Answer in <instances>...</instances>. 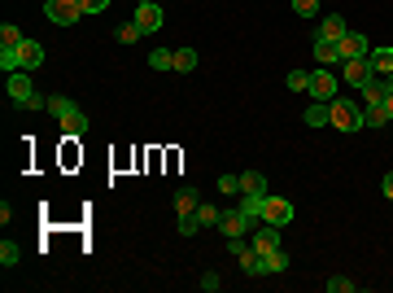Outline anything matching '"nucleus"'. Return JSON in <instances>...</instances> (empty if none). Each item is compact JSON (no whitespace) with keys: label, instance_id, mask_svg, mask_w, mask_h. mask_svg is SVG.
<instances>
[{"label":"nucleus","instance_id":"nucleus-1","mask_svg":"<svg viewBox=\"0 0 393 293\" xmlns=\"http://www.w3.org/2000/svg\"><path fill=\"white\" fill-rule=\"evenodd\" d=\"M9 101H18L22 110H49V97H40L31 84V70H14L9 75Z\"/></svg>","mask_w":393,"mask_h":293},{"label":"nucleus","instance_id":"nucleus-2","mask_svg":"<svg viewBox=\"0 0 393 293\" xmlns=\"http://www.w3.org/2000/svg\"><path fill=\"white\" fill-rule=\"evenodd\" d=\"M328 127H337V132H359V127H363V110H359V101L332 97V101H328Z\"/></svg>","mask_w":393,"mask_h":293},{"label":"nucleus","instance_id":"nucleus-3","mask_svg":"<svg viewBox=\"0 0 393 293\" xmlns=\"http://www.w3.org/2000/svg\"><path fill=\"white\" fill-rule=\"evenodd\" d=\"M293 215H297V210L289 206V197H271V193L262 197V215H258L262 224H276V228H289V224H293Z\"/></svg>","mask_w":393,"mask_h":293},{"label":"nucleus","instance_id":"nucleus-4","mask_svg":"<svg viewBox=\"0 0 393 293\" xmlns=\"http://www.w3.org/2000/svg\"><path fill=\"white\" fill-rule=\"evenodd\" d=\"M44 18L57 22V27H70V22L83 18V5L79 0H44Z\"/></svg>","mask_w":393,"mask_h":293},{"label":"nucleus","instance_id":"nucleus-5","mask_svg":"<svg viewBox=\"0 0 393 293\" xmlns=\"http://www.w3.org/2000/svg\"><path fill=\"white\" fill-rule=\"evenodd\" d=\"M341 79H345L350 88H363L367 79H376V70H372L367 57H350V62H341Z\"/></svg>","mask_w":393,"mask_h":293},{"label":"nucleus","instance_id":"nucleus-6","mask_svg":"<svg viewBox=\"0 0 393 293\" xmlns=\"http://www.w3.org/2000/svg\"><path fill=\"white\" fill-rule=\"evenodd\" d=\"M131 22H140V31L153 35V31H158L162 22H166V14H162L158 0H140V5H136V18H131Z\"/></svg>","mask_w":393,"mask_h":293},{"label":"nucleus","instance_id":"nucleus-7","mask_svg":"<svg viewBox=\"0 0 393 293\" xmlns=\"http://www.w3.org/2000/svg\"><path fill=\"white\" fill-rule=\"evenodd\" d=\"M337 49H341V62H350V57H367V53H372V40L359 35V31H345L337 40Z\"/></svg>","mask_w":393,"mask_h":293},{"label":"nucleus","instance_id":"nucleus-8","mask_svg":"<svg viewBox=\"0 0 393 293\" xmlns=\"http://www.w3.org/2000/svg\"><path fill=\"white\" fill-rule=\"evenodd\" d=\"M311 97H315V101H332V97H337V75H332L328 66L311 75Z\"/></svg>","mask_w":393,"mask_h":293},{"label":"nucleus","instance_id":"nucleus-9","mask_svg":"<svg viewBox=\"0 0 393 293\" xmlns=\"http://www.w3.org/2000/svg\"><path fill=\"white\" fill-rule=\"evenodd\" d=\"M219 232H223L228 241H236V237H245V232H249V219L241 215V206H236V210H223V219H219Z\"/></svg>","mask_w":393,"mask_h":293},{"label":"nucleus","instance_id":"nucleus-10","mask_svg":"<svg viewBox=\"0 0 393 293\" xmlns=\"http://www.w3.org/2000/svg\"><path fill=\"white\" fill-rule=\"evenodd\" d=\"M254 250H258V254L280 250V228H276V224H262V228L254 232Z\"/></svg>","mask_w":393,"mask_h":293},{"label":"nucleus","instance_id":"nucleus-11","mask_svg":"<svg viewBox=\"0 0 393 293\" xmlns=\"http://www.w3.org/2000/svg\"><path fill=\"white\" fill-rule=\"evenodd\" d=\"M289 272V254L284 250H271V254H262V267H258V276H284Z\"/></svg>","mask_w":393,"mask_h":293},{"label":"nucleus","instance_id":"nucleus-12","mask_svg":"<svg viewBox=\"0 0 393 293\" xmlns=\"http://www.w3.org/2000/svg\"><path fill=\"white\" fill-rule=\"evenodd\" d=\"M315 62L319 66H341V49L332 40H324V35H315Z\"/></svg>","mask_w":393,"mask_h":293},{"label":"nucleus","instance_id":"nucleus-13","mask_svg":"<svg viewBox=\"0 0 393 293\" xmlns=\"http://www.w3.org/2000/svg\"><path fill=\"white\" fill-rule=\"evenodd\" d=\"M18 62H22V70H35V66L44 62V49H40L35 40H22V44H18Z\"/></svg>","mask_w":393,"mask_h":293},{"label":"nucleus","instance_id":"nucleus-14","mask_svg":"<svg viewBox=\"0 0 393 293\" xmlns=\"http://www.w3.org/2000/svg\"><path fill=\"white\" fill-rule=\"evenodd\" d=\"M241 197H267V175L245 171V175H241Z\"/></svg>","mask_w":393,"mask_h":293},{"label":"nucleus","instance_id":"nucleus-15","mask_svg":"<svg viewBox=\"0 0 393 293\" xmlns=\"http://www.w3.org/2000/svg\"><path fill=\"white\" fill-rule=\"evenodd\" d=\"M57 123H62V132H66L70 140H75V136H88V114H83V110L66 114V119H57Z\"/></svg>","mask_w":393,"mask_h":293},{"label":"nucleus","instance_id":"nucleus-16","mask_svg":"<svg viewBox=\"0 0 393 293\" xmlns=\"http://www.w3.org/2000/svg\"><path fill=\"white\" fill-rule=\"evenodd\" d=\"M197 206H201L197 189H193V184H184V189L175 193V210H180V215H197Z\"/></svg>","mask_w":393,"mask_h":293},{"label":"nucleus","instance_id":"nucleus-17","mask_svg":"<svg viewBox=\"0 0 393 293\" xmlns=\"http://www.w3.org/2000/svg\"><path fill=\"white\" fill-rule=\"evenodd\" d=\"M367 62H372V70L380 79L393 75V49H372V53H367Z\"/></svg>","mask_w":393,"mask_h":293},{"label":"nucleus","instance_id":"nucleus-18","mask_svg":"<svg viewBox=\"0 0 393 293\" xmlns=\"http://www.w3.org/2000/svg\"><path fill=\"white\" fill-rule=\"evenodd\" d=\"M345 31H350V27H345V18H341V14H328V18H324V27H319V35H324V40H332V44H337Z\"/></svg>","mask_w":393,"mask_h":293},{"label":"nucleus","instance_id":"nucleus-19","mask_svg":"<svg viewBox=\"0 0 393 293\" xmlns=\"http://www.w3.org/2000/svg\"><path fill=\"white\" fill-rule=\"evenodd\" d=\"M363 101L367 105H385V79H367V84H363Z\"/></svg>","mask_w":393,"mask_h":293},{"label":"nucleus","instance_id":"nucleus-20","mask_svg":"<svg viewBox=\"0 0 393 293\" xmlns=\"http://www.w3.org/2000/svg\"><path fill=\"white\" fill-rule=\"evenodd\" d=\"M302 119H306V127H328V101H315Z\"/></svg>","mask_w":393,"mask_h":293},{"label":"nucleus","instance_id":"nucleus-21","mask_svg":"<svg viewBox=\"0 0 393 293\" xmlns=\"http://www.w3.org/2000/svg\"><path fill=\"white\" fill-rule=\"evenodd\" d=\"M197 219H201V228H219L223 210H219V206H210V202H201V206H197Z\"/></svg>","mask_w":393,"mask_h":293},{"label":"nucleus","instance_id":"nucleus-22","mask_svg":"<svg viewBox=\"0 0 393 293\" xmlns=\"http://www.w3.org/2000/svg\"><path fill=\"white\" fill-rule=\"evenodd\" d=\"M385 123H389L385 105H367V110H363V127H385Z\"/></svg>","mask_w":393,"mask_h":293},{"label":"nucleus","instance_id":"nucleus-23","mask_svg":"<svg viewBox=\"0 0 393 293\" xmlns=\"http://www.w3.org/2000/svg\"><path fill=\"white\" fill-rule=\"evenodd\" d=\"M75 110H79V105L70 97H49V114H53V119H66V114H75Z\"/></svg>","mask_w":393,"mask_h":293},{"label":"nucleus","instance_id":"nucleus-24","mask_svg":"<svg viewBox=\"0 0 393 293\" xmlns=\"http://www.w3.org/2000/svg\"><path fill=\"white\" fill-rule=\"evenodd\" d=\"M171 70H180V75L197 70V53H193V49H175V66H171Z\"/></svg>","mask_w":393,"mask_h":293},{"label":"nucleus","instance_id":"nucleus-25","mask_svg":"<svg viewBox=\"0 0 393 293\" xmlns=\"http://www.w3.org/2000/svg\"><path fill=\"white\" fill-rule=\"evenodd\" d=\"M149 66H153V70H171V66H175V49H153V53H149Z\"/></svg>","mask_w":393,"mask_h":293},{"label":"nucleus","instance_id":"nucleus-26","mask_svg":"<svg viewBox=\"0 0 393 293\" xmlns=\"http://www.w3.org/2000/svg\"><path fill=\"white\" fill-rule=\"evenodd\" d=\"M22 40H27V35H22L14 22H5V27H0V44H5V49H18Z\"/></svg>","mask_w":393,"mask_h":293},{"label":"nucleus","instance_id":"nucleus-27","mask_svg":"<svg viewBox=\"0 0 393 293\" xmlns=\"http://www.w3.org/2000/svg\"><path fill=\"white\" fill-rule=\"evenodd\" d=\"M0 70H5V75H14V70H22V62H18V49H5V44H0Z\"/></svg>","mask_w":393,"mask_h":293},{"label":"nucleus","instance_id":"nucleus-28","mask_svg":"<svg viewBox=\"0 0 393 293\" xmlns=\"http://www.w3.org/2000/svg\"><path fill=\"white\" fill-rule=\"evenodd\" d=\"M114 35H118V44H136L145 31H140V22H123V27H118Z\"/></svg>","mask_w":393,"mask_h":293},{"label":"nucleus","instance_id":"nucleus-29","mask_svg":"<svg viewBox=\"0 0 393 293\" xmlns=\"http://www.w3.org/2000/svg\"><path fill=\"white\" fill-rule=\"evenodd\" d=\"M175 228H180V237H197V232H201V219H197V215H180V219H175Z\"/></svg>","mask_w":393,"mask_h":293},{"label":"nucleus","instance_id":"nucleus-30","mask_svg":"<svg viewBox=\"0 0 393 293\" xmlns=\"http://www.w3.org/2000/svg\"><path fill=\"white\" fill-rule=\"evenodd\" d=\"M289 92H311V75L306 70H289Z\"/></svg>","mask_w":393,"mask_h":293},{"label":"nucleus","instance_id":"nucleus-31","mask_svg":"<svg viewBox=\"0 0 393 293\" xmlns=\"http://www.w3.org/2000/svg\"><path fill=\"white\" fill-rule=\"evenodd\" d=\"M241 215L249 219V224H254V219L262 215V197H241Z\"/></svg>","mask_w":393,"mask_h":293},{"label":"nucleus","instance_id":"nucleus-32","mask_svg":"<svg viewBox=\"0 0 393 293\" xmlns=\"http://www.w3.org/2000/svg\"><path fill=\"white\" fill-rule=\"evenodd\" d=\"M293 14L297 18H315L319 14V0H293Z\"/></svg>","mask_w":393,"mask_h":293},{"label":"nucleus","instance_id":"nucleus-33","mask_svg":"<svg viewBox=\"0 0 393 293\" xmlns=\"http://www.w3.org/2000/svg\"><path fill=\"white\" fill-rule=\"evenodd\" d=\"M18 259H22V250H18L14 241H5V245H0V263H5V267H14Z\"/></svg>","mask_w":393,"mask_h":293},{"label":"nucleus","instance_id":"nucleus-34","mask_svg":"<svg viewBox=\"0 0 393 293\" xmlns=\"http://www.w3.org/2000/svg\"><path fill=\"white\" fill-rule=\"evenodd\" d=\"M328 293H354V280H345V276H332V280H328Z\"/></svg>","mask_w":393,"mask_h":293},{"label":"nucleus","instance_id":"nucleus-35","mask_svg":"<svg viewBox=\"0 0 393 293\" xmlns=\"http://www.w3.org/2000/svg\"><path fill=\"white\" fill-rule=\"evenodd\" d=\"M219 193H241V175H219Z\"/></svg>","mask_w":393,"mask_h":293},{"label":"nucleus","instance_id":"nucleus-36","mask_svg":"<svg viewBox=\"0 0 393 293\" xmlns=\"http://www.w3.org/2000/svg\"><path fill=\"white\" fill-rule=\"evenodd\" d=\"M79 5H83V14H105L110 0H79Z\"/></svg>","mask_w":393,"mask_h":293},{"label":"nucleus","instance_id":"nucleus-37","mask_svg":"<svg viewBox=\"0 0 393 293\" xmlns=\"http://www.w3.org/2000/svg\"><path fill=\"white\" fill-rule=\"evenodd\" d=\"M219 285H223V276H219V272H206V276H201V289H206V293H214Z\"/></svg>","mask_w":393,"mask_h":293},{"label":"nucleus","instance_id":"nucleus-38","mask_svg":"<svg viewBox=\"0 0 393 293\" xmlns=\"http://www.w3.org/2000/svg\"><path fill=\"white\" fill-rule=\"evenodd\" d=\"M380 189H385V197H389V202H393V171L385 175V180H380Z\"/></svg>","mask_w":393,"mask_h":293},{"label":"nucleus","instance_id":"nucleus-39","mask_svg":"<svg viewBox=\"0 0 393 293\" xmlns=\"http://www.w3.org/2000/svg\"><path fill=\"white\" fill-rule=\"evenodd\" d=\"M393 97V75H385V101Z\"/></svg>","mask_w":393,"mask_h":293},{"label":"nucleus","instance_id":"nucleus-40","mask_svg":"<svg viewBox=\"0 0 393 293\" xmlns=\"http://www.w3.org/2000/svg\"><path fill=\"white\" fill-rule=\"evenodd\" d=\"M385 110H389V123H393V97H389V101H385Z\"/></svg>","mask_w":393,"mask_h":293}]
</instances>
